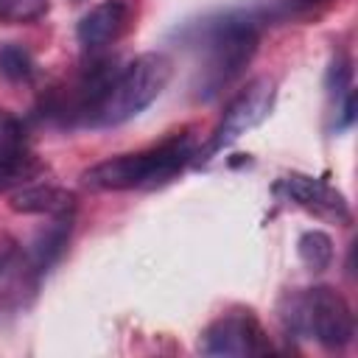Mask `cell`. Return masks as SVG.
<instances>
[{
    "instance_id": "cell-1",
    "label": "cell",
    "mask_w": 358,
    "mask_h": 358,
    "mask_svg": "<svg viewBox=\"0 0 358 358\" xmlns=\"http://www.w3.org/2000/svg\"><path fill=\"white\" fill-rule=\"evenodd\" d=\"M182 36L196 50V92L201 101H210L232 84L257 53L260 17L255 11H224L190 25Z\"/></svg>"
},
{
    "instance_id": "cell-2",
    "label": "cell",
    "mask_w": 358,
    "mask_h": 358,
    "mask_svg": "<svg viewBox=\"0 0 358 358\" xmlns=\"http://www.w3.org/2000/svg\"><path fill=\"white\" fill-rule=\"evenodd\" d=\"M193 157V140L187 134H176L148 151L117 154L95 162L81 173V182L90 190H131V187H154L173 179L187 159Z\"/></svg>"
},
{
    "instance_id": "cell-3",
    "label": "cell",
    "mask_w": 358,
    "mask_h": 358,
    "mask_svg": "<svg viewBox=\"0 0 358 358\" xmlns=\"http://www.w3.org/2000/svg\"><path fill=\"white\" fill-rule=\"evenodd\" d=\"M280 319L294 336L316 338L327 350H341L355 336L352 308L330 285L288 291L280 302Z\"/></svg>"
},
{
    "instance_id": "cell-4",
    "label": "cell",
    "mask_w": 358,
    "mask_h": 358,
    "mask_svg": "<svg viewBox=\"0 0 358 358\" xmlns=\"http://www.w3.org/2000/svg\"><path fill=\"white\" fill-rule=\"evenodd\" d=\"M173 76L171 56L159 50H148L134 56L126 67L117 70L112 87L106 90L103 101L98 103L90 126H120L151 106Z\"/></svg>"
},
{
    "instance_id": "cell-5",
    "label": "cell",
    "mask_w": 358,
    "mask_h": 358,
    "mask_svg": "<svg viewBox=\"0 0 358 358\" xmlns=\"http://www.w3.org/2000/svg\"><path fill=\"white\" fill-rule=\"evenodd\" d=\"M274 98H277V81L268 76L252 78L224 109L218 126L210 134V143L204 145V157H213L215 151L232 145L238 137H243L246 131H252L255 126H260L271 109H274Z\"/></svg>"
},
{
    "instance_id": "cell-6",
    "label": "cell",
    "mask_w": 358,
    "mask_h": 358,
    "mask_svg": "<svg viewBox=\"0 0 358 358\" xmlns=\"http://www.w3.org/2000/svg\"><path fill=\"white\" fill-rule=\"evenodd\" d=\"M207 355H263L271 350L266 330L252 313H224L201 336Z\"/></svg>"
},
{
    "instance_id": "cell-7",
    "label": "cell",
    "mask_w": 358,
    "mask_h": 358,
    "mask_svg": "<svg viewBox=\"0 0 358 358\" xmlns=\"http://www.w3.org/2000/svg\"><path fill=\"white\" fill-rule=\"evenodd\" d=\"M131 8L126 0H103L92 6L76 25V39L87 53H101L129 31Z\"/></svg>"
},
{
    "instance_id": "cell-8",
    "label": "cell",
    "mask_w": 358,
    "mask_h": 358,
    "mask_svg": "<svg viewBox=\"0 0 358 358\" xmlns=\"http://www.w3.org/2000/svg\"><path fill=\"white\" fill-rule=\"evenodd\" d=\"M277 190L285 193V199H291L294 204L305 207L308 213H316V215L330 218L336 224L350 221V207H347L344 196L336 187H330L327 182L316 179V176H305V173L282 176L277 182Z\"/></svg>"
},
{
    "instance_id": "cell-9",
    "label": "cell",
    "mask_w": 358,
    "mask_h": 358,
    "mask_svg": "<svg viewBox=\"0 0 358 358\" xmlns=\"http://www.w3.org/2000/svg\"><path fill=\"white\" fill-rule=\"evenodd\" d=\"M8 207L14 213H25V215H73L76 210V196L64 187L56 185H31V187H20L11 199Z\"/></svg>"
},
{
    "instance_id": "cell-10",
    "label": "cell",
    "mask_w": 358,
    "mask_h": 358,
    "mask_svg": "<svg viewBox=\"0 0 358 358\" xmlns=\"http://www.w3.org/2000/svg\"><path fill=\"white\" fill-rule=\"evenodd\" d=\"M70 215H56L53 224H48L31 243V252H28V268L34 277H42L64 252L67 241H70Z\"/></svg>"
},
{
    "instance_id": "cell-11",
    "label": "cell",
    "mask_w": 358,
    "mask_h": 358,
    "mask_svg": "<svg viewBox=\"0 0 358 358\" xmlns=\"http://www.w3.org/2000/svg\"><path fill=\"white\" fill-rule=\"evenodd\" d=\"M45 171V165L39 162V157L31 148H22L11 157L0 159V193L11 190V187H22L25 182L36 179Z\"/></svg>"
},
{
    "instance_id": "cell-12",
    "label": "cell",
    "mask_w": 358,
    "mask_h": 358,
    "mask_svg": "<svg viewBox=\"0 0 358 358\" xmlns=\"http://www.w3.org/2000/svg\"><path fill=\"white\" fill-rule=\"evenodd\" d=\"M36 73V62L31 56V50L20 42H3L0 45V76L11 84H22L31 81Z\"/></svg>"
},
{
    "instance_id": "cell-13",
    "label": "cell",
    "mask_w": 358,
    "mask_h": 358,
    "mask_svg": "<svg viewBox=\"0 0 358 358\" xmlns=\"http://www.w3.org/2000/svg\"><path fill=\"white\" fill-rule=\"evenodd\" d=\"M296 255L310 271H324L333 263V241L322 229H308L296 241Z\"/></svg>"
},
{
    "instance_id": "cell-14",
    "label": "cell",
    "mask_w": 358,
    "mask_h": 358,
    "mask_svg": "<svg viewBox=\"0 0 358 358\" xmlns=\"http://www.w3.org/2000/svg\"><path fill=\"white\" fill-rule=\"evenodd\" d=\"M48 8H50L48 0H6V3H0V22H6V25L36 22L48 14Z\"/></svg>"
},
{
    "instance_id": "cell-15",
    "label": "cell",
    "mask_w": 358,
    "mask_h": 358,
    "mask_svg": "<svg viewBox=\"0 0 358 358\" xmlns=\"http://www.w3.org/2000/svg\"><path fill=\"white\" fill-rule=\"evenodd\" d=\"M22 148H28V145H25L22 123H20L8 109H0V159L17 154V151H22Z\"/></svg>"
},
{
    "instance_id": "cell-16",
    "label": "cell",
    "mask_w": 358,
    "mask_h": 358,
    "mask_svg": "<svg viewBox=\"0 0 358 358\" xmlns=\"http://www.w3.org/2000/svg\"><path fill=\"white\" fill-rule=\"evenodd\" d=\"M352 120H355V92H347V95H344V103H341V109H338L336 129H347Z\"/></svg>"
},
{
    "instance_id": "cell-17",
    "label": "cell",
    "mask_w": 358,
    "mask_h": 358,
    "mask_svg": "<svg viewBox=\"0 0 358 358\" xmlns=\"http://www.w3.org/2000/svg\"><path fill=\"white\" fill-rule=\"evenodd\" d=\"M296 3H302V6H313V3H322V0H296Z\"/></svg>"
},
{
    "instance_id": "cell-18",
    "label": "cell",
    "mask_w": 358,
    "mask_h": 358,
    "mask_svg": "<svg viewBox=\"0 0 358 358\" xmlns=\"http://www.w3.org/2000/svg\"><path fill=\"white\" fill-rule=\"evenodd\" d=\"M0 3H6V0H0Z\"/></svg>"
}]
</instances>
